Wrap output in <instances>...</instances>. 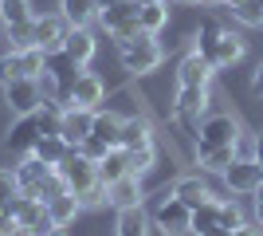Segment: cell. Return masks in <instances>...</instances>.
I'll use <instances>...</instances> for the list:
<instances>
[{"label": "cell", "mask_w": 263, "mask_h": 236, "mask_svg": "<svg viewBox=\"0 0 263 236\" xmlns=\"http://www.w3.org/2000/svg\"><path fill=\"white\" fill-rule=\"evenodd\" d=\"M16 181H20V193L40 197V201L55 197V193H67L63 177H59V169H55V166H44V161H40V157H32V154H24V161L16 166Z\"/></svg>", "instance_id": "1"}, {"label": "cell", "mask_w": 263, "mask_h": 236, "mask_svg": "<svg viewBox=\"0 0 263 236\" xmlns=\"http://www.w3.org/2000/svg\"><path fill=\"white\" fill-rule=\"evenodd\" d=\"M118 59H122V67L130 71V75H149V71L161 67V44H157V35L149 32H138L134 40H122L118 44Z\"/></svg>", "instance_id": "2"}, {"label": "cell", "mask_w": 263, "mask_h": 236, "mask_svg": "<svg viewBox=\"0 0 263 236\" xmlns=\"http://www.w3.org/2000/svg\"><path fill=\"white\" fill-rule=\"evenodd\" d=\"M138 12H142V0H118V4H110V8L99 12V24L114 44H122V40H134V35L142 32Z\"/></svg>", "instance_id": "3"}, {"label": "cell", "mask_w": 263, "mask_h": 236, "mask_svg": "<svg viewBox=\"0 0 263 236\" xmlns=\"http://www.w3.org/2000/svg\"><path fill=\"white\" fill-rule=\"evenodd\" d=\"M4 102L8 111L20 118V114H35L44 106V95H40V79L32 75H16V79H4Z\"/></svg>", "instance_id": "4"}, {"label": "cell", "mask_w": 263, "mask_h": 236, "mask_svg": "<svg viewBox=\"0 0 263 236\" xmlns=\"http://www.w3.org/2000/svg\"><path fill=\"white\" fill-rule=\"evenodd\" d=\"M55 169H59L63 185L75 193V197H79V193H87L90 185L99 181V166H95L87 154H79V150H67V157H63V161H59Z\"/></svg>", "instance_id": "5"}, {"label": "cell", "mask_w": 263, "mask_h": 236, "mask_svg": "<svg viewBox=\"0 0 263 236\" xmlns=\"http://www.w3.org/2000/svg\"><path fill=\"white\" fill-rule=\"evenodd\" d=\"M154 228H161L165 236H185L193 232V209L181 197H161V205L154 209Z\"/></svg>", "instance_id": "6"}, {"label": "cell", "mask_w": 263, "mask_h": 236, "mask_svg": "<svg viewBox=\"0 0 263 236\" xmlns=\"http://www.w3.org/2000/svg\"><path fill=\"white\" fill-rule=\"evenodd\" d=\"M220 177H224V189H228V193H255L263 185V166L255 161V157H248V161L236 157Z\"/></svg>", "instance_id": "7"}, {"label": "cell", "mask_w": 263, "mask_h": 236, "mask_svg": "<svg viewBox=\"0 0 263 236\" xmlns=\"http://www.w3.org/2000/svg\"><path fill=\"white\" fill-rule=\"evenodd\" d=\"M67 32H71V24L63 20V16H35L32 20V40H35V47L40 51H63V40H67Z\"/></svg>", "instance_id": "8"}, {"label": "cell", "mask_w": 263, "mask_h": 236, "mask_svg": "<svg viewBox=\"0 0 263 236\" xmlns=\"http://www.w3.org/2000/svg\"><path fill=\"white\" fill-rule=\"evenodd\" d=\"M240 134H243V130H240V122H236V114H209V118H200L197 142H209V146H232Z\"/></svg>", "instance_id": "9"}, {"label": "cell", "mask_w": 263, "mask_h": 236, "mask_svg": "<svg viewBox=\"0 0 263 236\" xmlns=\"http://www.w3.org/2000/svg\"><path fill=\"white\" fill-rule=\"evenodd\" d=\"M90 118H95V111H87V106H75V102H67L63 114H59V138H63L67 146L75 150L79 142L90 134Z\"/></svg>", "instance_id": "10"}, {"label": "cell", "mask_w": 263, "mask_h": 236, "mask_svg": "<svg viewBox=\"0 0 263 236\" xmlns=\"http://www.w3.org/2000/svg\"><path fill=\"white\" fill-rule=\"evenodd\" d=\"M40 134H44V126H40V111H35V114H20V118L12 122L4 146H8L12 154H32V146L40 142Z\"/></svg>", "instance_id": "11"}, {"label": "cell", "mask_w": 263, "mask_h": 236, "mask_svg": "<svg viewBox=\"0 0 263 236\" xmlns=\"http://www.w3.org/2000/svg\"><path fill=\"white\" fill-rule=\"evenodd\" d=\"M16 225L28 228L32 236H47L55 228L51 213H47V201H40V197H28L24 193V201H20V213H16Z\"/></svg>", "instance_id": "12"}, {"label": "cell", "mask_w": 263, "mask_h": 236, "mask_svg": "<svg viewBox=\"0 0 263 236\" xmlns=\"http://www.w3.org/2000/svg\"><path fill=\"white\" fill-rule=\"evenodd\" d=\"M106 99V87L95 71H79L75 75V87H71V102L75 106H87V111H99V102Z\"/></svg>", "instance_id": "13"}, {"label": "cell", "mask_w": 263, "mask_h": 236, "mask_svg": "<svg viewBox=\"0 0 263 236\" xmlns=\"http://www.w3.org/2000/svg\"><path fill=\"white\" fill-rule=\"evenodd\" d=\"M177 83L181 87H209L212 83V63L200 51H189L185 59H181V67H177Z\"/></svg>", "instance_id": "14"}, {"label": "cell", "mask_w": 263, "mask_h": 236, "mask_svg": "<svg viewBox=\"0 0 263 236\" xmlns=\"http://www.w3.org/2000/svg\"><path fill=\"white\" fill-rule=\"evenodd\" d=\"M106 205L114 209H130V205H142V177L138 173H126L114 185H106Z\"/></svg>", "instance_id": "15"}, {"label": "cell", "mask_w": 263, "mask_h": 236, "mask_svg": "<svg viewBox=\"0 0 263 236\" xmlns=\"http://www.w3.org/2000/svg\"><path fill=\"white\" fill-rule=\"evenodd\" d=\"M173 197H181L189 209H197V205H204V201H220V193L212 189L204 177H181L173 185Z\"/></svg>", "instance_id": "16"}, {"label": "cell", "mask_w": 263, "mask_h": 236, "mask_svg": "<svg viewBox=\"0 0 263 236\" xmlns=\"http://www.w3.org/2000/svg\"><path fill=\"white\" fill-rule=\"evenodd\" d=\"M149 142H154V126H149V118H142V114L122 118V138H118L122 150H138V146H149Z\"/></svg>", "instance_id": "17"}, {"label": "cell", "mask_w": 263, "mask_h": 236, "mask_svg": "<svg viewBox=\"0 0 263 236\" xmlns=\"http://www.w3.org/2000/svg\"><path fill=\"white\" fill-rule=\"evenodd\" d=\"M95 35H90V28H71V32H67V40H63V51L71 59H75L79 67H87L90 59H95Z\"/></svg>", "instance_id": "18"}, {"label": "cell", "mask_w": 263, "mask_h": 236, "mask_svg": "<svg viewBox=\"0 0 263 236\" xmlns=\"http://www.w3.org/2000/svg\"><path fill=\"white\" fill-rule=\"evenodd\" d=\"M59 16L71 28H90L99 20V0H59Z\"/></svg>", "instance_id": "19"}, {"label": "cell", "mask_w": 263, "mask_h": 236, "mask_svg": "<svg viewBox=\"0 0 263 236\" xmlns=\"http://www.w3.org/2000/svg\"><path fill=\"white\" fill-rule=\"evenodd\" d=\"M243 59V40L236 32H220V40H216V51H212V67L216 71H224V67H232V63H240Z\"/></svg>", "instance_id": "20"}, {"label": "cell", "mask_w": 263, "mask_h": 236, "mask_svg": "<svg viewBox=\"0 0 263 236\" xmlns=\"http://www.w3.org/2000/svg\"><path fill=\"white\" fill-rule=\"evenodd\" d=\"M126 173H134V166H130V150L114 146V150H110V154L99 161V181H102V185H114V181L126 177Z\"/></svg>", "instance_id": "21"}, {"label": "cell", "mask_w": 263, "mask_h": 236, "mask_svg": "<svg viewBox=\"0 0 263 236\" xmlns=\"http://www.w3.org/2000/svg\"><path fill=\"white\" fill-rule=\"evenodd\" d=\"M197 161H200V169H209V173H224V169L236 161V150H232V146H209V142H197Z\"/></svg>", "instance_id": "22"}, {"label": "cell", "mask_w": 263, "mask_h": 236, "mask_svg": "<svg viewBox=\"0 0 263 236\" xmlns=\"http://www.w3.org/2000/svg\"><path fill=\"white\" fill-rule=\"evenodd\" d=\"M90 134L102 138L106 146H118V138H122V114L118 111H95V118H90Z\"/></svg>", "instance_id": "23"}, {"label": "cell", "mask_w": 263, "mask_h": 236, "mask_svg": "<svg viewBox=\"0 0 263 236\" xmlns=\"http://www.w3.org/2000/svg\"><path fill=\"white\" fill-rule=\"evenodd\" d=\"M47 213H51L55 225H67V228H71V225H75V216L83 213V205H79L75 193L67 189V193H55V197H47Z\"/></svg>", "instance_id": "24"}, {"label": "cell", "mask_w": 263, "mask_h": 236, "mask_svg": "<svg viewBox=\"0 0 263 236\" xmlns=\"http://www.w3.org/2000/svg\"><path fill=\"white\" fill-rule=\"evenodd\" d=\"M114 236H149V216H145L142 205L118 209V228H114Z\"/></svg>", "instance_id": "25"}, {"label": "cell", "mask_w": 263, "mask_h": 236, "mask_svg": "<svg viewBox=\"0 0 263 236\" xmlns=\"http://www.w3.org/2000/svg\"><path fill=\"white\" fill-rule=\"evenodd\" d=\"M209 87H181L173 102V114H204L209 111Z\"/></svg>", "instance_id": "26"}, {"label": "cell", "mask_w": 263, "mask_h": 236, "mask_svg": "<svg viewBox=\"0 0 263 236\" xmlns=\"http://www.w3.org/2000/svg\"><path fill=\"white\" fill-rule=\"evenodd\" d=\"M67 150L71 146H67L59 134H40V142L32 146V157H40L44 166H59V161L67 157Z\"/></svg>", "instance_id": "27"}, {"label": "cell", "mask_w": 263, "mask_h": 236, "mask_svg": "<svg viewBox=\"0 0 263 236\" xmlns=\"http://www.w3.org/2000/svg\"><path fill=\"white\" fill-rule=\"evenodd\" d=\"M138 24H142V32L157 35L169 24V4L165 0H149V4H142V12H138Z\"/></svg>", "instance_id": "28"}, {"label": "cell", "mask_w": 263, "mask_h": 236, "mask_svg": "<svg viewBox=\"0 0 263 236\" xmlns=\"http://www.w3.org/2000/svg\"><path fill=\"white\" fill-rule=\"evenodd\" d=\"M0 20L8 24V28H16V24H32L35 12H32L28 0H4V4H0Z\"/></svg>", "instance_id": "29"}, {"label": "cell", "mask_w": 263, "mask_h": 236, "mask_svg": "<svg viewBox=\"0 0 263 236\" xmlns=\"http://www.w3.org/2000/svg\"><path fill=\"white\" fill-rule=\"evenodd\" d=\"M232 16L243 28H263V0H240V4H232Z\"/></svg>", "instance_id": "30"}, {"label": "cell", "mask_w": 263, "mask_h": 236, "mask_svg": "<svg viewBox=\"0 0 263 236\" xmlns=\"http://www.w3.org/2000/svg\"><path fill=\"white\" fill-rule=\"evenodd\" d=\"M154 161H157V142L130 150V166H134V173H138V177H142V173H149V169H154Z\"/></svg>", "instance_id": "31"}, {"label": "cell", "mask_w": 263, "mask_h": 236, "mask_svg": "<svg viewBox=\"0 0 263 236\" xmlns=\"http://www.w3.org/2000/svg\"><path fill=\"white\" fill-rule=\"evenodd\" d=\"M75 150H79V154H87L90 161H95V166H99V161H102V157H106V154H110V150H114V146H106V142H102V138L87 134V138H83V142H79Z\"/></svg>", "instance_id": "32"}, {"label": "cell", "mask_w": 263, "mask_h": 236, "mask_svg": "<svg viewBox=\"0 0 263 236\" xmlns=\"http://www.w3.org/2000/svg\"><path fill=\"white\" fill-rule=\"evenodd\" d=\"M220 225L228 228V232L243 225V213H240V205L232 201V197H220Z\"/></svg>", "instance_id": "33"}, {"label": "cell", "mask_w": 263, "mask_h": 236, "mask_svg": "<svg viewBox=\"0 0 263 236\" xmlns=\"http://www.w3.org/2000/svg\"><path fill=\"white\" fill-rule=\"evenodd\" d=\"M8 44L16 47V51H24V47H35V40H32V24H16V28H8Z\"/></svg>", "instance_id": "34"}, {"label": "cell", "mask_w": 263, "mask_h": 236, "mask_svg": "<svg viewBox=\"0 0 263 236\" xmlns=\"http://www.w3.org/2000/svg\"><path fill=\"white\" fill-rule=\"evenodd\" d=\"M79 205H83V209H95V205H106V185H102V181H95V185H90L87 193H79Z\"/></svg>", "instance_id": "35"}, {"label": "cell", "mask_w": 263, "mask_h": 236, "mask_svg": "<svg viewBox=\"0 0 263 236\" xmlns=\"http://www.w3.org/2000/svg\"><path fill=\"white\" fill-rule=\"evenodd\" d=\"M20 193V181H16V169H0V205Z\"/></svg>", "instance_id": "36"}, {"label": "cell", "mask_w": 263, "mask_h": 236, "mask_svg": "<svg viewBox=\"0 0 263 236\" xmlns=\"http://www.w3.org/2000/svg\"><path fill=\"white\" fill-rule=\"evenodd\" d=\"M232 150H236V157H255V134H240L236 142H232Z\"/></svg>", "instance_id": "37"}, {"label": "cell", "mask_w": 263, "mask_h": 236, "mask_svg": "<svg viewBox=\"0 0 263 236\" xmlns=\"http://www.w3.org/2000/svg\"><path fill=\"white\" fill-rule=\"evenodd\" d=\"M232 236H263V228H259V225H248V221H243L240 228H232Z\"/></svg>", "instance_id": "38"}, {"label": "cell", "mask_w": 263, "mask_h": 236, "mask_svg": "<svg viewBox=\"0 0 263 236\" xmlns=\"http://www.w3.org/2000/svg\"><path fill=\"white\" fill-rule=\"evenodd\" d=\"M252 95H263V63L255 67V75H252Z\"/></svg>", "instance_id": "39"}, {"label": "cell", "mask_w": 263, "mask_h": 236, "mask_svg": "<svg viewBox=\"0 0 263 236\" xmlns=\"http://www.w3.org/2000/svg\"><path fill=\"white\" fill-rule=\"evenodd\" d=\"M255 221H259V228H263V189H255Z\"/></svg>", "instance_id": "40"}, {"label": "cell", "mask_w": 263, "mask_h": 236, "mask_svg": "<svg viewBox=\"0 0 263 236\" xmlns=\"http://www.w3.org/2000/svg\"><path fill=\"white\" fill-rule=\"evenodd\" d=\"M12 228H16V221H12V216H4V213H0V236H8Z\"/></svg>", "instance_id": "41"}, {"label": "cell", "mask_w": 263, "mask_h": 236, "mask_svg": "<svg viewBox=\"0 0 263 236\" xmlns=\"http://www.w3.org/2000/svg\"><path fill=\"white\" fill-rule=\"evenodd\" d=\"M255 161H259V166H263V130H259V134H255Z\"/></svg>", "instance_id": "42"}, {"label": "cell", "mask_w": 263, "mask_h": 236, "mask_svg": "<svg viewBox=\"0 0 263 236\" xmlns=\"http://www.w3.org/2000/svg\"><path fill=\"white\" fill-rule=\"evenodd\" d=\"M200 8H216V4H228V0H197Z\"/></svg>", "instance_id": "43"}, {"label": "cell", "mask_w": 263, "mask_h": 236, "mask_svg": "<svg viewBox=\"0 0 263 236\" xmlns=\"http://www.w3.org/2000/svg\"><path fill=\"white\" fill-rule=\"evenodd\" d=\"M47 236H71V232H67V225H55V228H51Z\"/></svg>", "instance_id": "44"}, {"label": "cell", "mask_w": 263, "mask_h": 236, "mask_svg": "<svg viewBox=\"0 0 263 236\" xmlns=\"http://www.w3.org/2000/svg\"><path fill=\"white\" fill-rule=\"evenodd\" d=\"M110 4H118V0H99V12H102V8H110Z\"/></svg>", "instance_id": "45"}, {"label": "cell", "mask_w": 263, "mask_h": 236, "mask_svg": "<svg viewBox=\"0 0 263 236\" xmlns=\"http://www.w3.org/2000/svg\"><path fill=\"white\" fill-rule=\"evenodd\" d=\"M177 4H197V0H177Z\"/></svg>", "instance_id": "46"}, {"label": "cell", "mask_w": 263, "mask_h": 236, "mask_svg": "<svg viewBox=\"0 0 263 236\" xmlns=\"http://www.w3.org/2000/svg\"><path fill=\"white\" fill-rule=\"evenodd\" d=\"M0 51H4V32H0Z\"/></svg>", "instance_id": "47"}, {"label": "cell", "mask_w": 263, "mask_h": 236, "mask_svg": "<svg viewBox=\"0 0 263 236\" xmlns=\"http://www.w3.org/2000/svg\"><path fill=\"white\" fill-rule=\"evenodd\" d=\"M232 4H240V0H228V8H232Z\"/></svg>", "instance_id": "48"}, {"label": "cell", "mask_w": 263, "mask_h": 236, "mask_svg": "<svg viewBox=\"0 0 263 236\" xmlns=\"http://www.w3.org/2000/svg\"><path fill=\"white\" fill-rule=\"evenodd\" d=\"M142 4H149V0H142Z\"/></svg>", "instance_id": "49"}, {"label": "cell", "mask_w": 263, "mask_h": 236, "mask_svg": "<svg viewBox=\"0 0 263 236\" xmlns=\"http://www.w3.org/2000/svg\"><path fill=\"white\" fill-rule=\"evenodd\" d=\"M0 4H4V0H0Z\"/></svg>", "instance_id": "50"}, {"label": "cell", "mask_w": 263, "mask_h": 236, "mask_svg": "<svg viewBox=\"0 0 263 236\" xmlns=\"http://www.w3.org/2000/svg\"><path fill=\"white\" fill-rule=\"evenodd\" d=\"M259 189H263V185H259Z\"/></svg>", "instance_id": "51"}]
</instances>
